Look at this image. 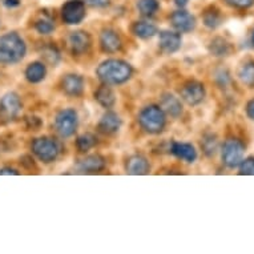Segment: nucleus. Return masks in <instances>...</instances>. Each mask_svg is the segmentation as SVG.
Listing matches in <instances>:
<instances>
[{"label":"nucleus","mask_w":254,"mask_h":254,"mask_svg":"<svg viewBox=\"0 0 254 254\" xmlns=\"http://www.w3.org/2000/svg\"><path fill=\"white\" fill-rule=\"evenodd\" d=\"M100 44L101 48L105 52H109V54H115L121 48V40L119 38V35L116 32H113V31H109V29L101 34Z\"/></svg>","instance_id":"obj_15"},{"label":"nucleus","mask_w":254,"mask_h":254,"mask_svg":"<svg viewBox=\"0 0 254 254\" xmlns=\"http://www.w3.org/2000/svg\"><path fill=\"white\" fill-rule=\"evenodd\" d=\"M56 129L63 137H69L77 128V113L73 109H64L56 116Z\"/></svg>","instance_id":"obj_6"},{"label":"nucleus","mask_w":254,"mask_h":254,"mask_svg":"<svg viewBox=\"0 0 254 254\" xmlns=\"http://www.w3.org/2000/svg\"><path fill=\"white\" fill-rule=\"evenodd\" d=\"M172 152L175 156L179 158L187 161V163H193L197 157V152L194 149V146L187 142H175L172 146Z\"/></svg>","instance_id":"obj_16"},{"label":"nucleus","mask_w":254,"mask_h":254,"mask_svg":"<svg viewBox=\"0 0 254 254\" xmlns=\"http://www.w3.org/2000/svg\"><path fill=\"white\" fill-rule=\"evenodd\" d=\"M121 127V119L119 117V115L113 112H107L104 116L101 117L100 124H99V128H100L101 132L104 133H115L117 130L120 129Z\"/></svg>","instance_id":"obj_17"},{"label":"nucleus","mask_w":254,"mask_h":254,"mask_svg":"<svg viewBox=\"0 0 254 254\" xmlns=\"http://www.w3.org/2000/svg\"><path fill=\"white\" fill-rule=\"evenodd\" d=\"M181 96L189 105H197L200 104L201 101L204 100L205 97V89L204 85L197 81L188 83L181 91Z\"/></svg>","instance_id":"obj_9"},{"label":"nucleus","mask_w":254,"mask_h":254,"mask_svg":"<svg viewBox=\"0 0 254 254\" xmlns=\"http://www.w3.org/2000/svg\"><path fill=\"white\" fill-rule=\"evenodd\" d=\"M96 100L100 103L104 108H111L115 105L116 103V96H115V93L111 88L108 87H101L97 89L96 92Z\"/></svg>","instance_id":"obj_22"},{"label":"nucleus","mask_w":254,"mask_h":254,"mask_svg":"<svg viewBox=\"0 0 254 254\" xmlns=\"http://www.w3.org/2000/svg\"><path fill=\"white\" fill-rule=\"evenodd\" d=\"M158 1L157 0H138L137 8L141 15L144 16H152L158 11Z\"/></svg>","instance_id":"obj_23"},{"label":"nucleus","mask_w":254,"mask_h":254,"mask_svg":"<svg viewBox=\"0 0 254 254\" xmlns=\"http://www.w3.org/2000/svg\"><path fill=\"white\" fill-rule=\"evenodd\" d=\"M163 108L173 117H179L181 112H183L181 101L177 97L173 96V95H165L163 97Z\"/></svg>","instance_id":"obj_19"},{"label":"nucleus","mask_w":254,"mask_h":254,"mask_svg":"<svg viewBox=\"0 0 254 254\" xmlns=\"http://www.w3.org/2000/svg\"><path fill=\"white\" fill-rule=\"evenodd\" d=\"M202 148H204L205 153L208 154V156H212L214 154L217 149V140L214 136H208V137H205V140L202 141Z\"/></svg>","instance_id":"obj_30"},{"label":"nucleus","mask_w":254,"mask_h":254,"mask_svg":"<svg viewBox=\"0 0 254 254\" xmlns=\"http://www.w3.org/2000/svg\"><path fill=\"white\" fill-rule=\"evenodd\" d=\"M35 28H36V31H38L39 34L48 35L55 29V21L52 20V17L48 16V15H43V16L36 21Z\"/></svg>","instance_id":"obj_24"},{"label":"nucleus","mask_w":254,"mask_h":254,"mask_svg":"<svg viewBox=\"0 0 254 254\" xmlns=\"http://www.w3.org/2000/svg\"><path fill=\"white\" fill-rule=\"evenodd\" d=\"M172 24L179 32H190L196 27V19L192 13L180 9L172 15Z\"/></svg>","instance_id":"obj_10"},{"label":"nucleus","mask_w":254,"mask_h":254,"mask_svg":"<svg viewBox=\"0 0 254 254\" xmlns=\"http://www.w3.org/2000/svg\"><path fill=\"white\" fill-rule=\"evenodd\" d=\"M68 44L71 47L73 54H84L89 48L91 40H89V36L85 32L77 31V32H72L69 35Z\"/></svg>","instance_id":"obj_12"},{"label":"nucleus","mask_w":254,"mask_h":254,"mask_svg":"<svg viewBox=\"0 0 254 254\" xmlns=\"http://www.w3.org/2000/svg\"><path fill=\"white\" fill-rule=\"evenodd\" d=\"M244 153H245V146L240 140L230 138L225 142L224 150H222V160L226 167L236 168L240 165L244 160Z\"/></svg>","instance_id":"obj_5"},{"label":"nucleus","mask_w":254,"mask_h":254,"mask_svg":"<svg viewBox=\"0 0 254 254\" xmlns=\"http://www.w3.org/2000/svg\"><path fill=\"white\" fill-rule=\"evenodd\" d=\"M138 121H140L142 129H145L146 132L158 133L165 127V115L161 108H158L156 105H150V107L142 109Z\"/></svg>","instance_id":"obj_3"},{"label":"nucleus","mask_w":254,"mask_h":254,"mask_svg":"<svg viewBox=\"0 0 254 254\" xmlns=\"http://www.w3.org/2000/svg\"><path fill=\"white\" fill-rule=\"evenodd\" d=\"M210 52L214 56H226L230 52V47L224 39H214L210 44Z\"/></svg>","instance_id":"obj_25"},{"label":"nucleus","mask_w":254,"mask_h":254,"mask_svg":"<svg viewBox=\"0 0 254 254\" xmlns=\"http://www.w3.org/2000/svg\"><path fill=\"white\" fill-rule=\"evenodd\" d=\"M105 167L104 158L100 156H88L77 164V169L81 173H95L103 171Z\"/></svg>","instance_id":"obj_13"},{"label":"nucleus","mask_w":254,"mask_h":254,"mask_svg":"<svg viewBox=\"0 0 254 254\" xmlns=\"http://www.w3.org/2000/svg\"><path fill=\"white\" fill-rule=\"evenodd\" d=\"M25 76L31 83H39L46 77V67L42 63H32L25 71Z\"/></svg>","instance_id":"obj_21"},{"label":"nucleus","mask_w":254,"mask_h":254,"mask_svg":"<svg viewBox=\"0 0 254 254\" xmlns=\"http://www.w3.org/2000/svg\"><path fill=\"white\" fill-rule=\"evenodd\" d=\"M175 3L177 7H180V8H184V7L188 4V0H175Z\"/></svg>","instance_id":"obj_36"},{"label":"nucleus","mask_w":254,"mask_h":254,"mask_svg":"<svg viewBox=\"0 0 254 254\" xmlns=\"http://www.w3.org/2000/svg\"><path fill=\"white\" fill-rule=\"evenodd\" d=\"M240 171L241 175L254 176V157H248L240 163Z\"/></svg>","instance_id":"obj_29"},{"label":"nucleus","mask_w":254,"mask_h":254,"mask_svg":"<svg viewBox=\"0 0 254 254\" xmlns=\"http://www.w3.org/2000/svg\"><path fill=\"white\" fill-rule=\"evenodd\" d=\"M0 175H16V172L13 171V169H1Z\"/></svg>","instance_id":"obj_37"},{"label":"nucleus","mask_w":254,"mask_h":254,"mask_svg":"<svg viewBox=\"0 0 254 254\" xmlns=\"http://www.w3.org/2000/svg\"><path fill=\"white\" fill-rule=\"evenodd\" d=\"M32 150L44 163H52L59 156L60 148L59 144L52 138H36L32 144Z\"/></svg>","instance_id":"obj_4"},{"label":"nucleus","mask_w":254,"mask_h":254,"mask_svg":"<svg viewBox=\"0 0 254 254\" xmlns=\"http://www.w3.org/2000/svg\"><path fill=\"white\" fill-rule=\"evenodd\" d=\"M252 44L254 46V31H253V34H252Z\"/></svg>","instance_id":"obj_38"},{"label":"nucleus","mask_w":254,"mask_h":254,"mask_svg":"<svg viewBox=\"0 0 254 254\" xmlns=\"http://www.w3.org/2000/svg\"><path fill=\"white\" fill-rule=\"evenodd\" d=\"M63 20L67 24H79L85 16V4L81 0H69L62 8Z\"/></svg>","instance_id":"obj_7"},{"label":"nucleus","mask_w":254,"mask_h":254,"mask_svg":"<svg viewBox=\"0 0 254 254\" xmlns=\"http://www.w3.org/2000/svg\"><path fill=\"white\" fill-rule=\"evenodd\" d=\"M44 58H46L50 63H52V64H56V63L59 62V58H60V56H59L58 51L51 47V48H47V50L44 51Z\"/></svg>","instance_id":"obj_31"},{"label":"nucleus","mask_w":254,"mask_h":254,"mask_svg":"<svg viewBox=\"0 0 254 254\" xmlns=\"http://www.w3.org/2000/svg\"><path fill=\"white\" fill-rule=\"evenodd\" d=\"M63 89L69 96H79L83 93L84 80L77 75H67L63 80Z\"/></svg>","instance_id":"obj_14"},{"label":"nucleus","mask_w":254,"mask_h":254,"mask_svg":"<svg viewBox=\"0 0 254 254\" xmlns=\"http://www.w3.org/2000/svg\"><path fill=\"white\" fill-rule=\"evenodd\" d=\"M149 169V163L146 161V158L141 157V156L130 157L127 164V172L129 175H146Z\"/></svg>","instance_id":"obj_18"},{"label":"nucleus","mask_w":254,"mask_h":254,"mask_svg":"<svg viewBox=\"0 0 254 254\" xmlns=\"http://www.w3.org/2000/svg\"><path fill=\"white\" fill-rule=\"evenodd\" d=\"M240 79L246 85H254V63H248L240 69Z\"/></svg>","instance_id":"obj_26"},{"label":"nucleus","mask_w":254,"mask_h":254,"mask_svg":"<svg viewBox=\"0 0 254 254\" xmlns=\"http://www.w3.org/2000/svg\"><path fill=\"white\" fill-rule=\"evenodd\" d=\"M158 44H160V48H161L164 54H175L181 47V36L179 34L171 32V31H163L160 34Z\"/></svg>","instance_id":"obj_11"},{"label":"nucleus","mask_w":254,"mask_h":254,"mask_svg":"<svg viewBox=\"0 0 254 254\" xmlns=\"http://www.w3.org/2000/svg\"><path fill=\"white\" fill-rule=\"evenodd\" d=\"M246 113H248V116H249L252 120H254V100L249 101V104L246 107Z\"/></svg>","instance_id":"obj_34"},{"label":"nucleus","mask_w":254,"mask_h":254,"mask_svg":"<svg viewBox=\"0 0 254 254\" xmlns=\"http://www.w3.org/2000/svg\"><path fill=\"white\" fill-rule=\"evenodd\" d=\"M204 21L205 25L209 27V28H217L221 23V16L220 13L217 12V11H208V12L205 13L204 16Z\"/></svg>","instance_id":"obj_28"},{"label":"nucleus","mask_w":254,"mask_h":254,"mask_svg":"<svg viewBox=\"0 0 254 254\" xmlns=\"http://www.w3.org/2000/svg\"><path fill=\"white\" fill-rule=\"evenodd\" d=\"M4 3L5 5H8V7H16V5L20 4V1H19V0H5Z\"/></svg>","instance_id":"obj_35"},{"label":"nucleus","mask_w":254,"mask_h":254,"mask_svg":"<svg viewBox=\"0 0 254 254\" xmlns=\"http://www.w3.org/2000/svg\"><path fill=\"white\" fill-rule=\"evenodd\" d=\"M226 3L234 7H240V8H246L250 5L254 4V0H225Z\"/></svg>","instance_id":"obj_32"},{"label":"nucleus","mask_w":254,"mask_h":254,"mask_svg":"<svg viewBox=\"0 0 254 254\" xmlns=\"http://www.w3.org/2000/svg\"><path fill=\"white\" fill-rule=\"evenodd\" d=\"M21 103L15 93H8L0 100V117L5 121L13 120L19 115Z\"/></svg>","instance_id":"obj_8"},{"label":"nucleus","mask_w":254,"mask_h":254,"mask_svg":"<svg viewBox=\"0 0 254 254\" xmlns=\"http://www.w3.org/2000/svg\"><path fill=\"white\" fill-rule=\"evenodd\" d=\"M132 75V67L121 60H107L97 68V76L105 84H121Z\"/></svg>","instance_id":"obj_1"},{"label":"nucleus","mask_w":254,"mask_h":254,"mask_svg":"<svg viewBox=\"0 0 254 254\" xmlns=\"http://www.w3.org/2000/svg\"><path fill=\"white\" fill-rule=\"evenodd\" d=\"M25 55V44L17 34H7L0 38V63L13 64Z\"/></svg>","instance_id":"obj_2"},{"label":"nucleus","mask_w":254,"mask_h":254,"mask_svg":"<svg viewBox=\"0 0 254 254\" xmlns=\"http://www.w3.org/2000/svg\"><path fill=\"white\" fill-rule=\"evenodd\" d=\"M157 32L156 25L149 21H138L133 25V34L141 39H149L154 36Z\"/></svg>","instance_id":"obj_20"},{"label":"nucleus","mask_w":254,"mask_h":254,"mask_svg":"<svg viewBox=\"0 0 254 254\" xmlns=\"http://www.w3.org/2000/svg\"><path fill=\"white\" fill-rule=\"evenodd\" d=\"M96 144V138L93 137L92 134H83L77 138V148H79L81 152H85V150H89L91 148H93Z\"/></svg>","instance_id":"obj_27"},{"label":"nucleus","mask_w":254,"mask_h":254,"mask_svg":"<svg viewBox=\"0 0 254 254\" xmlns=\"http://www.w3.org/2000/svg\"><path fill=\"white\" fill-rule=\"evenodd\" d=\"M85 1H87V4L92 5V7H97V8L105 7L109 3V0H85Z\"/></svg>","instance_id":"obj_33"}]
</instances>
